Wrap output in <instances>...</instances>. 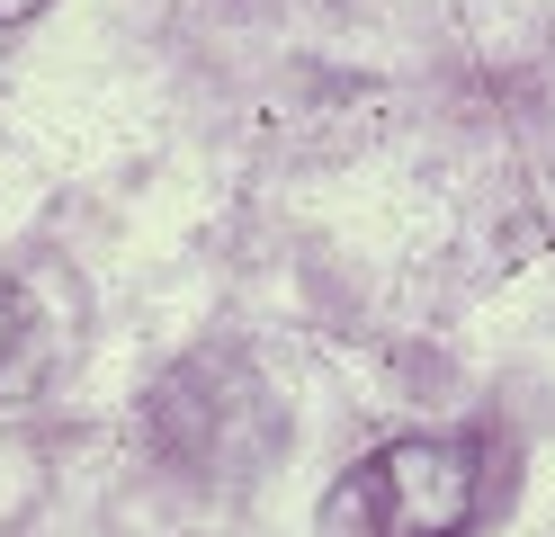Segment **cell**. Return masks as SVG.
Masks as SVG:
<instances>
[{
    "mask_svg": "<svg viewBox=\"0 0 555 537\" xmlns=\"http://www.w3.org/2000/svg\"><path fill=\"white\" fill-rule=\"evenodd\" d=\"M502 511V448L483 430L386 439L323 501V537H475Z\"/></svg>",
    "mask_w": 555,
    "mask_h": 537,
    "instance_id": "obj_1",
    "label": "cell"
},
{
    "mask_svg": "<svg viewBox=\"0 0 555 537\" xmlns=\"http://www.w3.org/2000/svg\"><path fill=\"white\" fill-rule=\"evenodd\" d=\"M27 349H37V322H27V296L0 278V394L27 376Z\"/></svg>",
    "mask_w": 555,
    "mask_h": 537,
    "instance_id": "obj_2",
    "label": "cell"
},
{
    "mask_svg": "<svg viewBox=\"0 0 555 537\" xmlns=\"http://www.w3.org/2000/svg\"><path fill=\"white\" fill-rule=\"evenodd\" d=\"M27 10H46V0H0V18H27Z\"/></svg>",
    "mask_w": 555,
    "mask_h": 537,
    "instance_id": "obj_3",
    "label": "cell"
}]
</instances>
